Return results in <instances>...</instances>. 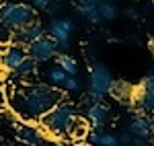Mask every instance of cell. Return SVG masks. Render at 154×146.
Instances as JSON below:
<instances>
[{"label":"cell","instance_id":"cell-1","mask_svg":"<svg viewBox=\"0 0 154 146\" xmlns=\"http://www.w3.org/2000/svg\"><path fill=\"white\" fill-rule=\"evenodd\" d=\"M8 107L14 115L25 123L41 122L49 111L62 101H66V93L45 82H25L19 86H8Z\"/></svg>","mask_w":154,"mask_h":146},{"label":"cell","instance_id":"cell-2","mask_svg":"<svg viewBox=\"0 0 154 146\" xmlns=\"http://www.w3.org/2000/svg\"><path fill=\"white\" fill-rule=\"evenodd\" d=\"M78 120H80L78 109L72 103H68V101H62L39 123H41V128L48 134L56 136V138H70L72 128H74V123L78 122Z\"/></svg>","mask_w":154,"mask_h":146},{"label":"cell","instance_id":"cell-3","mask_svg":"<svg viewBox=\"0 0 154 146\" xmlns=\"http://www.w3.org/2000/svg\"><path fill=\"white\" fill-rule=\"evenodd\" d=\"M35 8L25 2H0V25L11 27L12 31H19L27 25L35 23Z\"/></svg>","mask_w":154,"mask_h":146},{"label":"cell","instance_id":"cell-4","mask_svg":"<svg viewBox=\"0 0 154 146\" xmlns=\"http://www.w3.org/2000/svg\"><path fill=\"white\" fill-rule=\"evenodd\" d=\"M113 80L115 78L109 70V66L103 62H95L88 70V97L93 101H103L105 97H109Z\"/></svg>","mask_w":154,"mask_h":146},{"label":"cell","instance_id":"cell-5","mask_svg":"<svg viewBox=\"0 0 154 146\" xmlns=\"http://www.w3.org/2000/svg\"><path fill=\"white\" fill-rule=\"evenodd\" d=\"M27 49V56L31 58V60H35L37 64H43V62H49L51 58H58L60 51H58V45H56V41L51 39V37H41V39H37L35 43H31Z\"/></svg>","mask_w":154,"mask_h":146},{"label":"cell","instance_id":"cell-6","mask_svg":"<svg viewBox=\"0 0 154 146\" xmlns=\"http://www.w3.org/2000/svg\"><path fill=\"white\" fill-rule=\"evenodd\" d=\"M84 120L93 130H105V126L111 120V107L105 101H91L84 109Z\"/></svg>","mask_w":154,"mask_h":146},{"label":"cell","instance_id":"cell-7","mask_svg":"<svg viewBox=\"0 0 154 146\" xmlns=\"http://www.w3.org/2000/svg\"><path fill=\"white\" fill-rule=\"evenodd\" d=\"M136 105L142 113L154 115V72L142 78V82L136 86Z\"/></svg>","mask_w":154,"mask_h":146},{"label":"cell","instance_id":"cell-8","mask_svg":"<svg viewBox=\"0 0 154 146\" xmlns=\"http://www.w3.org/2000/svg\"><path fill=\"white\" fill-rule=\"evenodd\" d=\"M17 140L21 146H45V130L41 126H33V123H19L17 126Z\"/></svg>","mask_w":154,"mask_h":146},{"label":"cell","instance_id":"cell-9","mask_svg":"<svg viewBox=\"0 0 154 146\" xmlns=\"http://www.w3.org/2000/svg\"><path fill=\"white\" fill-rule=\"evenodd\" d=\"M45 29H48V37H51L54 41H62V39H72V33L76 31V23L68 17H54Z\"/></svg>","mask_w":154,"mask_h":146},{"label":"cell","instance_id":"cell-10","mask_svg":"<svg viewBox=\"0 0 154 146\" xmlns=\"http://www.w3.org/2000/svg\"><path fill=\"white\" fill-rule=\"evenodd\" d=\"M45 35H48V29L43 27V23L35 21V23L14 31V43L21 45V48H29L31 43H35L37 39H41V37H45Z\"/></svg>","mask_w":154,"mask_h":146},{"label":"cell","instance_id":"cell-11","mask_svg":"<svg viewBox=\"0 0 154 146\" xmlns=\"http://www.w3.org/2000/svg\"><path fill=\"white\" fill-rule=\"evenodd\" d=\"M131 136H136V138H140V140H150L154 134V123H152V117L150 115H146V113H138V115H134L128 123V128H125Z\"/></svg>","mask_w":154,"mask_h":146},{"label":"cell","instance_id":"cell-12","mask_svg":"<svg viewBox=\"0 0 154 146\" xmlns=\"http://www.w3.org/2000/svg\"><path fill=\"white\" fill-rule=\"evenodd\" d=\"M25 60H27V49L21 48V45H17V43L4 48L2 54H0V66H2L4 70H8V72L17 70Z\"/></svg>","mask_w":154,"mask_h":146},{"label":"cell","instance_id":"cell-13","mask_svg":"<svg viewBox=\"0 0 154 146\" xmlns=\"http://www.w3.org/2000/svg\"><path fill=\"white\" fill-rule=\"evenodd\" d=\"M109 97H113L117 103H134L136 101V89L125 80H113Z\"/></svg>","mask_w":154,"mask_h":146},{"label":"cell","instance_id":"cell-14","mask_svg":"<svg viewBox=\"0 0 154 146\" xmlns=\"http://www.w3.org/2000/svg\"><path fill=\"white\" fill-rule=\"evenodd\" d=\"M88 146H121L119 134L109 130H91L88 134Z\"/></svg>","mask_w":154,"mask_h":146},{"label":"cell","instance_id":"cell-15","mask_svg":"<svg viewBox=\"0 0 154 146\" xmlns=\"http://www.w3.org/2000/svg\"><path fill=\"white\" fill-rule=\"evenodd\" d=\"M37 74V62L31 60L29 56H27V60L17 68V70H12L11 72V78L12 80H19L21 85H25V82H31V78Z\"/></svg>","mask_w":154,"mask_h":146},{"label":"cell","instance_id":"cell-16","mask_svg":"<svg viewBox=\"0 0 154 146\" xmlns=\"http://www.w3.org/2000/svg\"><path fill=\"white\" fill-rule=\"evenodd\" d=\"M43 76H45V85L56 86V89H62V86H64V82H66V78H68V74L64 72L58 64L48 66V68H45V72H43Z\"/></svg>","mask_w":154,"mask_h":146},{"label":"cell","instance_id":"cell-17","mask_svg":"<svg viewBox=\"0 0 154 146\" xmlns=\"http://www.w3.org/2000/svg\"><path fill=\"white\" fill-rule=\"evenodd\" d=\"M88 134H91V126L86 120H78V122L74 123V128H72L70 132V140H74V144H82V140H88Z\"/></svg>","mask_w":154,"mask_h":146},{"label":"cell","instance_id":"cell-18","mask_svg":"<svg viewBox=\"0 0 154 146\" xmlns=\"http://www.w3.org/2000/svg\"><path fill=\"white\" fill-rule=\"evenodd\" d=\"M56 64H58L68 76H76V74H78V62H76V58L70 56V54H60L58 58H56Z\"/></svg>","mask_w":154,"mask_h":146},{"label":"cell","instance_id":"cell-19","mask_svg":"<svg viewBox=\"0 0 154 146\" xmlns=\"http://www.w3.org/2000/svg\"><path fill=\"white\" fill-rule=\"evenodd\" d=\"M76 12L82 17L84 21H88V23H101V14H99V8L97 6H76Z\"/></svg>","mask_w":154,"mask_h":146},{"label":"cell","instance_id":"cell-20","mask_svg":"<svg viewBox=\"0 0 154 146\" xmlns=\"http://www.w3.org/2000/svg\"><path fill=\"white\" fill-rule=\"evenodd\" d=\"M97 8H99V14H101V21H113V19H117V6L113 2H99Z\"/></svg>","mask_w":154,"mask_h":146},{"label":"cell","instance_id":"cell-21","mask_svg":"<svg viewBox=\"0 0 154 146\" xmlns=\"http://www.w3.org/2000/svg\"><path fill=\"white\" fill-rule=\"evenodd\" d=\"M14 43V31L6 25H0V45H12Z\"/></svg>","mask_w":154,"mask_h":146},{"label":"cell","instance_id":"cell-22","mask_svg":"<svg viewBox=\"0 0 154 146\" xmlns=\"http://www.w3.org/2000/svg\"><path fill=\"white\" fill-rule=\"evenodd\" d=\"M80 86H82V82H80L78 76H68L66 82H64V86H62V91H64V93H78Z\"/></svg>","mask_w":154,"mask_h":146},{"label":"cell","instance_id":"cell-23","mask_svg":"<svg viewBox=\"0 0 154 146\" xmlns=\"http://www.w3.org/2000/svg\"><path fill=\"white\" fill-rule=\"evenodd\" d=\"M45 11H48V14L51 17V19H54V17H58V12L62 11V0H51Z\"/></svg>","mask_w":154,"mask_h":146},{"label":"cell","instance_id":"cell-24","mask_svg":"<svg viewBox=\"0 0 154 146\" xmlns=\"http://www.w3.org/2000/svg\"><path fill=\"white\" fill-rule=\"evenodd\" d=\"M49 2H51V0H31V6H33L35 11H41V8L45 11V8H48V4H49Z\"/></svg>","mask_w":154,"mask_h":146},{"label":"cell","instance_id":"cell-25","mask_svg":"<svg viewBox=\"0 0 154 146\" xmlns=\"http://www.w3.org/2000/svg\"><path fill=\"white\" fill-rule=\"evenodd\" d=\"M76 6H97L101 0H74Z\"/></svg>","mask_w":154,"mask_h":146},{"label":"cell","instance_id":"cell-26","mask_svg":"<svg viewBox=\"0 0 154 146\" xmlns=\"http://www.w3.org/2000/svg\"><path fill=\"white\" fill-rule=\"evenodd\" d=\"M0 146H12V144H8V142H0Z\"/></svg>","mask_w":154,"mask_h":146},{"label":"cell","instance_id":"cell-27","mask_svg":"<svg viewBox=\"0 0 154 146\" xmlns=\"http://www.w3.org/2000/svg\"><path fill=\"white\" fill-rule=\"evenodd\" d=\"M70 146H88V144H70Z\"/></svg>","mask_w":154,"mask_h":146},{"label":"cell","instance_id":"cell-28","mask_svg":"<svg viewBox=\"0 0 154 146\" xmlns=\"http://www.w3.org/2000/svg\"><path fill=\"white\" fill-rule=\"evenodd\" d=\"M101 2H113V0H101Z\"/></svg>","mask_w":154,"mask_h":146},{"label":"cell","instance_id":"cell-29","mask_svg":"<svg viewBox=\"0 0 154 146\" xmlns=\"http://www.w3.org/2000/svg\"><path fill=\"white\" fill-rule=\"evenodd\" d=\"M152 12H154V2H152Z\"/></svg>","mask_w":154,"mask_h":146}]
</instances>
